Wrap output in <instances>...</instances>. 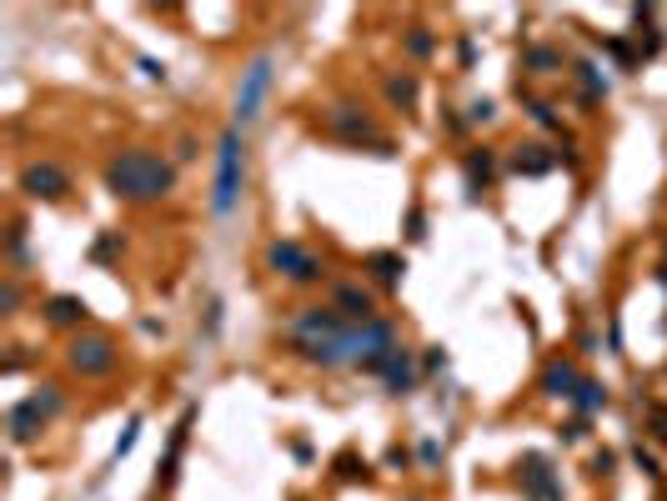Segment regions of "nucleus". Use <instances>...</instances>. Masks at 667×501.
<instances>
[{
	"label": "nucleus",
	"instance_id": "nucleus-19",
	"mask_svg": "<svg viewBox=\"0 0 667 501\" xmlns=\"http://www.w3.org/2000/svg\"><path fill=\"white\" fill-rule=\"evenodd\" d=\"M191 426H196V406H186L181 421H176V431H171V446H166V456H161V466H156V491H171V486H176L181 456H186V441H191Z\"/></svg>",
	"mask_w": 667,
	"mask_h": 501
},
{
	"label": "nucleus",
	"instance_id": "nucleus-23",
	"mask_svg": "<svg viewBox=\"0 0 667 501\" xmlns=\"http://www.w3.org/2000/svg\"><path fill=\"white\" fill-rule=\"evenodd\" d=\"M517 101H522V111H527V121H532V126H542V131L562 136V111H557V101H547V96L527 91L522 81H517Z\"/></svg>",
	"mask_w": 667,
	"mask_h": 501
},
{
	"label": "nucleus",
	"instance_id": "nucleus-42",
	"mask_svg": "<svg viewBox=\"0 0 667 501\" xmlns=\"http://www.w3.org/2000/svg\"><path fill=\"white\" fill-rule=\"evenodd\" d=\"M201 156V141L186 131V136H176V161H196Z\"/></svg>",
	"mask_w": 667,
	"mask_h": 501
},
{
	"label": "nucleus",
	"instance_id": "nucleus-8",
	"mask_svg": "<svg viewBox=\"0 0 667 501\" xmlns=\"http://www.w3.org/2000/svg\"><path fill=\"white\" fill-rule=\"evenodd\" d=\"M16 186H21V196H26V201H41V206H66V201L76 196L71 171H66L61 161H41V156L21 166Z\"/></svg>",
	"mask_w": 667,
	"mask_h": 501
},
{
	"label": "nucleus",
	"instance_id": "nucleus-21",
	"mask_svg": "<svg viewBox=\"0 0 667 501\" xmlns=\"http://www.w3.org/2000/svg\"><path fill=\"white\" fill-rule=\"evenodd\" d=\"M572 66V56L562 51V46H552V41H527L522 46V76H562Z\"/></svg>",
	"mask_w": 667,
	"mask_h": 501
},
{
	"label": "nucleus",
	"instance_id": "nucleus-41",
	"mask_svg": "<svg viewBox=\"0 0 667 501\" xmlns=\"http://www.w3.org/2000/svg\"><path fill=\"white\" fill-rule=\"evenodd\" d=\"M417 456H422V466H427V471H437V466H442V441H432V436H427V441L417 446Z\"/></svg>",
	"mask_w": 667,
	"mask_h": 501
},
{
	"label": "nucleus",
	"instance_id": "nucleus-14",
	"mask_svg": "<svg viewBox=\"0 0 667 501\" xmlns=\"http://www.w3.org/2000/svg\"><path fill=\"white\" fill-rule=\"evenodd\" d=\"M331 306H337L352 326H367V321H377V316H382L377 291H372V286H362V281H337V286H331Z\"/></svg>",
	"mask_w": 667,
	"mask_h": 501
},
{
	"label": "nucleus",
	"instance_id": "nucleus-38",
	"mask_svg": "<svg viewBox=\"0 0 667 501\" xmlns=\"http://www.w3.org/2000/svg\"><path fill=\"white\" fill-rule=\"evenodd\" d=\"M141 441V416H131L126 421V431H121V441H116V451H111V461H121V456H131V446Z\"/></svg>",
	"mask_w": 667,
	"mask_h": 501
},
{
	"label": "nucleus",
	"instance_id": "nucleus-25",
	"mask_svg": "<svg viewBox=\"0 0 667 501\" xmlns=\"http://www.w3.org/2000/svg\"><path fill=\"white\" fill-rule=\"evenodd\" d=\"M607 406H612V386L597 381V376H582V386H577V396H572V411H577L582 421H592V416H602Z\"/></svg>",
	"mask_w": 667,
	"mask_h": 501
},
{
	"label": "nucleus",
	"instance_id": "nucleus-47",
	"mask_svg": "<svg viewBox=\"0 0 667 501\" xmlns=\"http://www.w3.org/2000/svg\"><path fill=\"white\" fill-rule=\"evenodd\" d=\"M577 346H582V356H597V336H592V331H582V341H577Z\"/></svg>",
	"mask_w": 667,
	"mask_h": 501
},
{
	"label": "nucleus",
	"instance_id": "nucleus-16",
	"mask_svg": "<svg viewBox=\"0 0 667 501\" xmlns=\"http://www.w3.org/2000/svg\"><path fill=\"white\" fill-rule=\"evenodd\" d=\"M46 426H51V416H46L31 396L11 401V411H6V436H11V446H36V441L46 436Z\"/></svg>",
	"mask_w": 667,
	"mask_h": 501
},
{
	"label": "nucleus",
	"instance_id": "nucleus-40",
	"mask_svg": "<svg viewBox=\"0 0 667 501\" xmlns=\"http://www.w3.org/2000/svg\"><path fill=\"white\" fill-rule=\"evenodd\" d=\"M407 241H427V211L422 206L407 211Z\"/></svg>",
	"mask_w": 667,
	"mask_h": 501
},
{
	"label": "nucleus",
	"instance_id": "nucleus-18",
	"mask_svg": "<svg viewBox=\"0 0 667 501\" xmlns=\"http://www.w3.org/2000/svg\"><path fill=\"white\" fill-rule=\"evenodd\" d=\"M382 101L397 116H417V106H422V76L417 71H387L382 76Z\"/></svg>",
	"mask_w": 667,
	"mask_h": 501
},
{
	"label": "nucleus",
	"instance_id": "nucleus-11",
	"mask_svg": "<svg viewBox=\"0 0 667 501\" xmlns=\"http://www.w3.org/2000/svg\"><path fill=\"white\" fill-rule=\"evenodd\" d=\"M41 321H46L51 331L81 336V331L91 326V306H86V296H76V291H56V296L41 301Z\"/></svg>",
	"mask_w": 667,
	"mask_h": 501
},
{
	"label": "nucleus",
	"instance_id": "nucleus-1",
	"mask_svg": "<svg viewBox=\"0 0 667 501\" xmlns=\"http://www.w3.org/2000/svg\"><path fill=\"white\" fill-rule=\"evenodd\" d=\"M352 336L357 326L331 301H306L281 326V346L311 371H352Z\"/></svg>",
	"mask_w": 667,
	"mask_h": 501
},
{
	"label": "nucleus",
	"instance_id": "nucleus-39",
	"mask_svg": "<svg viewBox=\"0 0 667 501\" xmlns=\"http://www.w3.org/2000/svg\"><path fill=\"white\" fill-rule=\"evenodd\" d=\"M467 121H472V126H492V121H497V101H472V106H467Z\"/></svg>",
	"mask_w": 667,
	"mask_h": 501
},
{
	"label": "nucleus",
	"instance_id": "nucleus-29",
	"mask_svg": "<svg viewBox=\"0 0 667 501\" xmlns=\"http://www.w3.org/2000/svg\"><path fill=\"white\" fill-rule=\"evenodd\" d=\"M592 46L607 51V56L617 61V71H637V66H642V56H637V46H632L627 36H592Z\"/></svg>",
	"mask_w": 667,
	"mask_h": 501
},
{
	"label": "nucleus",
	"instance_id": "nucleus-45",
	"mask_svg": "<svg viewBox=\"0 0 667 501\" xmlns=\"http://www.w3.org/2000/svg\"><path fill=\"white\" fill-rule=\"evenodd\" d=\"M141 71H146L151 81H166V66H161V61H151V56H141Z\"/></svg>",
	"mask_w": 667,
	"mask_h": 501
},
{
	"label": "nucleus",
	"instance_id": "nucleus-28",
	"mask_svg": "<svg viewBox=\"0 0 667 501\" xmlns=\"http://www.w3.org/2000/svg\"><path fill=\"white\" fill-rule=\"evenodd\" d=\"M6 266H11V276H26V271H31V251H26V221H21V216H11V226H6Z\"/></svg>",
	"mask_w": 667,
	"mask_h": 501
},
{
	"label": "nucleus",
	"instance_id": "nucleus-15",
	"mask_svg": "<svg viewBox=\"0 0 667 501\" xmlns=\"http://www.w3.org/2000/svg\"><path fill=\"white\" fill-rule=\"evenodd\" d=\"M377 381L387 386V396H412V391L422 386V356H417L412 346H397V351L387 356V366H382Z\"/></svg>",
	"mask_w": 667,
	"mask_h": 501
},
{
	"label": "nucleus",
	"instance_id": "nucleus-10",
	"mask_svg": "<svg viewBox=\"0 0 667 501\" xmlns=\"http://www.w3.org/2000/svg\"><path fill=\"white\" fill-rule=\"evenodd\" d=\"M512 481H517L522 501H562V471H557L552 456H542V451H527V456L512 466Z\"/></svg>",
	"mask_w": 667,
	"mask_h": 501
},
{
	"label": "nucleus",
	"instance_id": "nucleus-30",
	"mask_svg": "<svg viewBox=\"0 0 667 501\" xmlns=\"http://www.w3.org/2000/svg\"><path fill=\"white\" fill-rule=\"evenodd\" d=\"M21 306H26V286H21V276H0V316L6 321H16L21 316Z\"/></svg>",
	"mask_w": 667,
	"mask_h": 501
},
{
	"label": "nucleus",
	"instance_id": "nucleus-24",
	"mask_svg": "<svg viewBox=\"0 0 667 501\" xmlns=\"http://www.w3.org/2000/svg\"><path fill=\"white\" fill-rule=\"evenodd\" d=\"M362 271H367L377 286L397 291V286H402V276H407V256H402V251H372V256L362 261Z\"/></svg>",
	"mask_w": 667,
	"mask_h": 501
},
{
	"label": "nucleus",
	"instance_id": "nucleus-37",
	"mask_svg": "<svg viewBox=\"0 0 667 501\" xmlns=\"http://www.w3.org/2000/svg\"><path fill=\"white\" fill-rule=\"evenodd\" d=\"M447 366H452L447 346H422V376H442Z\"/></svg>",
	"mask_w": 667,
	"mask_h": 501
},
{
	"label": "nucleus",
	"instance_id": "nucleus-34",
	"mask_svg": "<svg viewBox=\"0 0 667 501\" xmlns=\"http://www.w3.org/2000/svg\"><path fill=\"white\" fill-rule=\"evenodd\" d=\"M587 476H592V481L617 476V451H607V446H602V451H592V456H587Z\"/></svg>",
	"mask_w": 667,
	"mask_h": 501
},
{
	"label": "nucleus",
	"instance_id": "nucleus-5",
	"mask_svg": "<svg viewBox=\"0 0 667 501\" xmlns=\"http://www.w3.org/2000/svg\"><path fill=\"white\" fill-rule=\"evenodd\" d=\"M261 261H266V271L271 276H281L286 286H296V291H311V286H321L331 271H326V256H316L306 241H296V236H276V241H266V251H261Z\"/></svg>",
	"mask_w": 667,
	"mask_h": 501
},
{
	"label": "nucleus",
	"instance_id": "nucleus-26",
	"mask_svg": "<svg viewBox=\"0 0 667 501\" xmlns=\"http://www.w3.org/2000/svg\"><path fill=\"white\" fill-rule=\"evenodd\" d=\"M402 56H407V61H432V56H437V31H432L427 21H412V26L402 31Z\"/></svg>",
	"mask_w": 667,
	"mask_h": 501
},
{
	"label": "nucleus",
	"instance_id": "nucleus-9",
	"mask_svg": "<svg viewBox=\"0 0 667 501\" xmlns=\"http://www.w3.org/2000/svg\"><path fill=\"white\" fill-rule=\"evenodd\" d=\"M266 96H271V56H256V61H246V71H241V81H236V101H231V126L236 131H246V126H256L261 121V111H266Z\"/></svg>",
	"mask_w": 667,
	"mask_h": 501
},
{
	"label": "nucleus",
	"instance_id": "nucleus-22",
	"mask_svg": "<svg viewBox=\"0 0 667 501\" xmlns=\"http://www.w3.org/2000/svg\"><path fill=\"white\" fill-rule=\"evenodd\" d=\"M632 21H637V31H632V46H637V56H642V61L662 56V46H667V31L657 26V6H632Z\"/></svg>",
	"mask_w": 667,
	"mask_h": 501
},
{
	"label": "nucleus",
	"instance_id": "nucleus-17",
	"mask_svg": "<svg viewBox=\"0 0 667 501\" xmlns=\"http://www.w3.org/2000/svg\"><path fill=\"white\" fill-rule=\"evenodd\" d=\"M497 171H502V151H492V146H467V151H462V181H467L472 201H477L482 191H492Z\"/></svg>",
	"mask_w": 667,
	"mask_h": 501
},
{
	"label": "nucleus",
	"instance_id": "nucleus-49",
	"mask_svg": "<svg viewBox=\"0 0 667 501\" xmlns=\"http://www.w3.org/2000/svg\"><path fill=\"white\" fill-rule=\"evenodd\" d=\"M662 261H667V241H662Z\"/></svg>",
	"mask_w": 667,
	"mask_h": 501
},
{
	"label": "nucleus",
	"instance_id": "nucleus-2",
	"mask_svg": "<svg viewBox=\"0 0 667 501\" xmlns=\"http://www.w3.org/2000/svg\"><path fill=\"white\" fill-rule=\"evenodd\" d=\"M101 186L126 201V206H156V201H171L176 186H181V166L156 151V146H121L106 156L101 166Z\"/></svg>",
	"mask_w": 667,
	"mask_h": 501
},
{
	"label": "nucleus",
	"instance_id": "nucleus-13",
	"mask_svg": "<svg viewBox=\"0 0 667 501\" xmlns=\"http://www.w3.org/2000/svg\"><path fill=\"white\" fill-rule=\"evenodd\" d=\"M567 76H572V86H577V106H582V111H597V106L607 101V91H612L607 66H597L592 56H572Z\"/></svg>",
	"mask_w": 667,
	"mask_h": 501
},
{
	"label": "nucleus",
	"instance_id": "nucleus-36",
	"mask_svg": "<svg viewBox=\"0 0 667 501\" xmlns=\"http://www.w3.org/2000/svg\"><path fill=\"white\" fill-rule=\"evenodd\" d=\"M647 436L657 446H667V406L662 401H647Z\"/></svg>",
	"mask_w": 667,
	"mask_h": 501
},
{
	"label": "nucleus",
	"instance_id": "nucleus-44",
	"mask_svg": "<svg viewBox=\"0 0 667 501\" xmlns=\"http://www.w3.org/2000/svg\"><path fill=\"white\" fill-rule=\"evenodd\" d=\"M442 131H447V136H467V131H472V121H467V116H457V111H447V116H442Z\"/></svg>",
	"mask_w": 667,
	"mask_h": 501
},
{
	"label": "nucleus",
	"instance_id": "nucleus-3",
	"mask_svg": "<svg viewBox=\"0 0 667 501\" xmlns=\"http://www.w3.org/2000/svg\"><path fill=\"white\" fill-rule=\"evenodd\" d=\"M321 126L331 141H342L352 151H372V156H397V141L377 126V111L362 101V96H337V101H326L321 106Z\"/></svg>",
	"mask_w": 667,
	"mask_h": 501
},
{
	"label": "nucleus",
	"instance_id": "nucleus-20",
	"mask_svg": "<svg viewBox=\"0 0 667 501\" xmlns=\"http://www.w3.org/2000/svg\"><path fill=\"white\" fill-rule=\"evenodd\" d=\"M502 166H507L512 176L537 181V176H547V171L557 166V151H552V146H542V141H522V146H512V151L502 156Z\"/></svg>",
	"mask_w": 667,
	"mask_h": 501
},
{
	"label": "nucleus",
	"instance_id": "nucleus-6",
	"mask_svg": "<svg viewBox=\"0 0 667 501\" xmlns=\"http://www.w3.org/2000/svg\"><path fill=\"white\" fill-rule=\"evenodd\" d=\"M121 366V341L111 331H81L66 341V371L81 381H106Z\"/></svg>",
	"mask_w": 667,
	"mask_h": 501
},
{
	"label": "nucleus",
	"instance_id": "nucleus-27",
	"mask_svg": "<svg viewBox=\"0 0 667 501\" xmlns=\"http://www.w3.org/2000/svg\"><path fill=\"white\" fill-rule=\"evenodd\" d=\"M331 476H337L342 486H367L372 481V461L357 456V451H337L331 456Z\"/></svg>",
	"mask_w": 667,
	"mask_h": 501
},
{
	"label": "nucleus",
	"instance_id": "nucleus-7",
	"mask_svg": "<svg viewBox=\"0 0 667 501\" xmlns=\"http://www.w3.org/2000/svg\"><path fill=\"white\" fill-rule=\"evenodd\" d=\"M397 346H402V331H397L392 316H377V321L357 326V336H352V371L382 376V366H387V356H392Z\"/></svg>",
	"mask_w": 667,
	"mask_h": 501
},
{
	"label": "nucleus",
	"instance_id": "nucleus-35",
	"mask_svg": "<svg viewBox=\"0 0 667 501\" xmlns=\"http://www.w3.org/2000/svg\"><path fill=\"white\" fill-rule=\"evenodd\" d=\"M587 436H592V421H582V416H572V421L557 426V441H562V446H582Z\"/></svg>",
	"mask_w": 667,
	"mask_h": 501
},
{
	"label": "nucleus",
	"instance_id": "nucleus-32",
	"mask_svg": "<svg viewBox=\"0 0 667 501\" xmlns=\"http://www.w3.org/2000/svg\"><path fill=\"white\" fill-rule=\"evenodd\" d=\"M121 246H126V241H121V231H101V236H96V246H91V261H96V266H111V261L121 256Z\"/></svg>",
	"mask_w": 667,
	"mask_h": 501
},
{
	"label": "nucleus",
	"instance_id": "nucleus-4",
	"mask_svg": "<svg viewBox=\"0 0 667 501\" xmlns=\"http://www.w3.org/2000/svg\"><path fill=\"white\" fill-rule=\"evenodd\" d=\"M241 196H246V131L226 126V131H221V141H216V181H211V216H216V221L236 216Z\"/></svg>",
	"mask_w": 667,
	"mask_h": 501
},
{
	"label": "nucleus",
	"instance_id": "nucleus-31",
	"mask_svg": "<svg viewBox=\"0 0 667 501\" xmlns=\"http://www.w3.org/2000/svg\"><path fill=\"white\" fill-rule=\"evenodd\" d=\"M31 401H36V406H41V411L56 421V416L66 411V401H71V396H66V386H61V381H41V386L31 391Z\"/></svg>",
	"mask_w": 667,
	"mask_h": 501
},
{
	"label": "nucleus",
	"instance_id": "nucleus-33",
	"mask_svg": "<svg viewBox=\"0 0 667 501\" xmlns=\"http://www.w3.org/2000/svg\"><path fill=\"white\" fill-rule=\"evenodd\" d=\"M627 456H632V466H637L642 476H652V481L662 476V466H657V451H652V446H642V441H632V446H627Z\"/></svg>",
	"mask_w": 667,
	"mask_h": 501
},
{
	"label": "nucleus",
	"instance_id": "nucleus-46",
	"mask_svg": "<svg viewBox=\"0 0 667 501\" xmlns=\"http://www.w3.org/2000/svg\"><path fill=\"white\" fill-rule=\"evenodd\" d=\"M387 466H402V471H407V466H412V456H407L402 446H392V451H387Z\"/></svg>",
	"mask_w": 667,
	"mask_h": 501
},
{
	"label": "nucleus",
	"instance_id": "nucleus-48",
	"mask_svg": "<svg viewBox=\"0 0 667 501\" xmlns=\"http://www.w3.org/2000/svg\"><path fill=\"white\" fill-rule=\"evenodd\" d=\"M652 276H657V286L667 291V261H657V271H652Z\"/></svg>",
	"mask_w": 667,
	"mask_h": 501
},
{
	"label": "nucleus",
	"instance_id": "nucleus-12",
	"mask_svg": "<svg viewBox=\"0 0 667 501\" xmlns=\"http://www.w3.org/2000/svg\"><path fill=\"white\" fill-rule=\"evenodd\" d=\"M577 386H582V366H577L572 356L557 351V356L542 361V371H537V396H547V401H572Z\"/></svg>",
	"mask_w": 667,
	"mask_h": 501
},
{
	"label": "nucleus",
	"instance_id": "nucleus-43",
	"mask_svg": "<svg viewBox=\"0 0 667 501\" xmlns=\"http://www.w3.org/2000/svg\"><path fill=\"white\" fill-rule=\"evenodd\" d=\"M457 61H462V71L477 66V46H472V36H457Z\"/></svg>",
	"mask_w": 667,
	"mask_h": 501
}]
</instances>
